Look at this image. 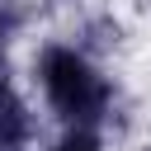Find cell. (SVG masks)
I'll return each instance as SVG.
<instances>
[{
    "label": "cell",
    "instance_id": "6da1fadb",
    "mask_svg": "<svg viewBox=\"0 0 151 151\" xmlns=\"http://www.w3.org/2000/svg\"><path fill=\"white\" fill-rule=\"evenodd\" d=\"M42 85H47V99L76 123H85L104 104V85L80 47H52L42 61Z\"/></svg>",
    "mask_w": 151,
    "mask_h": 151
},
{
    "label": "cell",
    "instance_id": "7a4b0ae2",
    "mask_svg": "<svg viewBox=\"0 0 151 151\" xmlns=\"http://www.w3.org/2000/svg\"><path fill=\"white\" fill-rule=\"evenodd\" d=\"M76 47H80L85 57H104L109 47L118 52V47H123V24H118L113 14H99V19H90V24H85V38H80Z\"/></svg>",
    "mask_w": 151,
    "mask_h": 151
},
{
    "label": "cell",
    "instance_id": "3957f363",
    "mask_svg": "<svg viewBox=\"0 0 151 151\" xmlns=\"http://www.w3.org/2000/svg\"><path fill=\"white\" fill-rule=\"evenodd\" d=\"M57 151H104V146H99V137H94V132L76 127V132H66V142H61Z\"/></svg>",
    "mask_w": 151,
    "mask_h": 151
}]
</instances>
